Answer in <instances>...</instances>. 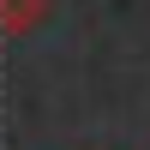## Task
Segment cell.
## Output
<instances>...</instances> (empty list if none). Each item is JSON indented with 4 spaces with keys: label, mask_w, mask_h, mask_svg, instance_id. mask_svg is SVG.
<instances>
[{
    "label": "cell",
    "mask_w": 150,
    "mask_h": 150,
    "mask_svg": "<svg viewBox=\"0 0 150 150\" xmlns=\"http://www.w3.org/2000/svg\"><path fill=\"white\" fill-rule=\"evenodd\" d=\"M48 12H54V0H0V36H6V42H18V36L42 30Z\"/></svg>",
    "instance_id": "1"
}]
</instances>
